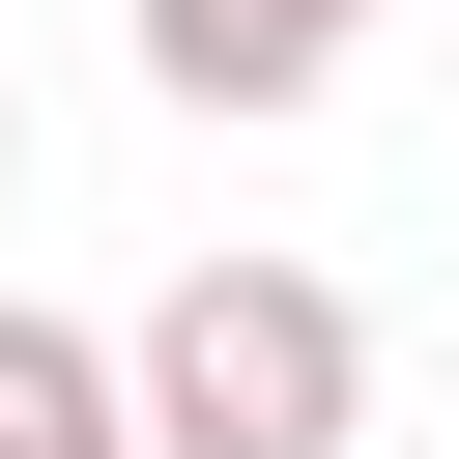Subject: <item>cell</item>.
<instances>
[{
  "mask_svg": "<svg viewBox=\"0 0 459 459\" xmlns=\"http://www.w3.org/2000/svg\"><path fill=\"white\" fill-rule=\"evenodd\" d=\"M115 430L143 459H344L373 430V316L316 258H172L143 344H115Z\"/></svg>",
  "mask_w": 459,
  "mask_h": 459,
  "instance_id": "obj_1",
  "label": "cell"
},
{
  "mask_svg": "<svg viewBox=\"0 0 459 459\" xmlns=\"http://www.w3.org/2000/svg\"><path fill=\"white\" fill-rule=\"evenodd\" d=\"M0 459H143V430H115V344L29 316V287H0Z\"/></svg>",
  "mask_w": 459,
  "mask_h": 459,
  "instance_id": "obj_3",
  "label": "cell"
},
{
  "mask_svg": "<svg viewBox=\"0 0 459 459\" xmlns=\"http://www.w3.org/2000/svg\"><path fill=\"white\" fill-rule=\"evenodd\" d=\"M0 172H29V115H0Z\"/></svg>",
  "mask_w": 459,
  "mask_h": 459,
  "instance_id": "obj_4",
  "label": "cell"
},
{
  "mask_svg": "<svg viewBox=\"0 0 459 459\" xmlns=\"http://www.w3.org/2000/svg\"><path fill=\"white\" fill-rule=\"evenodd\" d=\"M344 29H373V0H143V86H172V115H316Z\"/></svg>",
  "mask_w": 459,
  "mask_h": 459,
  "instance_id": "obj_2",
  "label": "cell"
}]
</instances>
